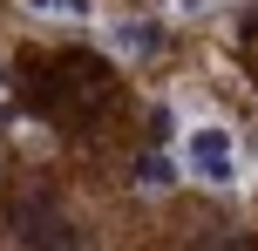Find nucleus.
<instances>
[{
	"label": "nucleus",
	"instance_id": "1",
	"mask_svg": "<svg viewBox=\"0 0 258 251\" xmlns=\"http://www.w3.org/2000/svg\"><path fill=\"white\" fill-rule=\"evenodd\" d=\"M41 102L54 109V116H102L109 109V68L95 61V54H61V61L41 75Z\"/></svg>",
	"mask_w": 258,
	"mask_h": 251
},
{
	"label": "nucleus",
	"instance_id": "2",
	"mask_svg": "<svg viewBox=\"0 0 258 251\" xmlns=\"http://www.w3.org/2000/svg\"><path fill=\"white\" fill-rule=\"evenodd\" d=\"M183 163H190V177H197V184H211V190L238 184V143H231V129L197 122V129L183 136Z\"/></svg>",
	"mask_w": 258,
	"mask_h": 251
},
{
	"label": "nucleus",
	"instance_id": "3",
	"mask_svg": "<svg viewBox=\"0 0 258 251\" xmlns=\"http://www.w3.org/2000/svg\"><path fill=\"white\" fill-rule=\"evenodd\" d=\"M14 231H21L34 251H82V244H75V231H68V217H61V211H48V204H21Z\"/></svg>",
	"mask_w": 258,
	"mask_h": 251
},
{
	"label": "nucleus",
	"instance_id": "4",
	"mask_svg": "<svg viewBox=\"0 0 258 251\" xmlns=\"http://www.w3.org/2000/svg\"><path fill=\"white\" fill-rule=\"evenodd\" d=\"M109 41H116L122 54H156V41H163V34H156L150 21H122V27H116V34H109Z\"/></svg>",
	"mask_w": 258,
	"mask_h": 251
},
{
	"label": "nucleus",
	"instance_id": "5",
	"mask_svg": "<svg viewBox=\"0 0 258 251\" xmlns=\"http://www.w3.org/2000/svg\"><path fill=\"white\" fill-rule=\"evenodd\" d=\"M27 14H54V21H89V0H27Z\"/></svg>",
	"mask_w": 258,
	"mask_h": 251
},
{
	"label": "nucleus",
	"instance_id": "6",
	"mask_svg": "<svg viewBox=\"0 0 258 251\" xmlns=\"http://www.w3.org/2000/svg\"><path fill=\"white\" fill-rule=\"evenodd\" d=\"M136 177H143V184H170V177H177V163H170V156H143Z\"/></svg>",
	"mask_w": 258,
	"mask_h": 251
},
{
	"label": "nucleus",
	"instance_id": "7",
	"mask_svg": "<svg viewBox=\"0 0 258 251\" xmlns=\"http://www.w3.org/2000/svg\"><path fill=\"white\" fill-rule=\"evenodd\" d=\"M190 251H258L251 238H204V244H190Z\"/></svg>",
	"mask_w": 258,
	"mask_h": 251
},
{
	"label": "nucleus",
	"instance_id": "8",
	"mask_svg": "<svg viewBox=\"0 0 258 251\" xmlns=\"http://www.w3.org/2000/svg\"><path fill=\"white\" fill-rule=\"evenodd\" d=\"M0 95H7V68H0Z\"/></svg>",
	"mask_w": 258,
	"mask_h": 251
}]
</instances>
